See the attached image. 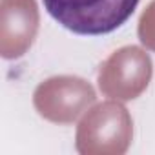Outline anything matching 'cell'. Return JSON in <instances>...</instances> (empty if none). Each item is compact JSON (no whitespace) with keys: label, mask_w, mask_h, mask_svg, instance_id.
Masks as SVG:
<instances>
[{"label":"cell","mask_w":155,"mask_h":155,"mask_svg":"<svg viewBox=\"0 0 155 155\" xmlns=\"http://www.w3.org/2000/svg\"><path fill=\"white\" fill-rule=\"evenodd\" d=\"M49 17L75 35L99 37L119 29L139 0H42Z\"/></svg>","instance_id":"cell-1"}]
</instances>
